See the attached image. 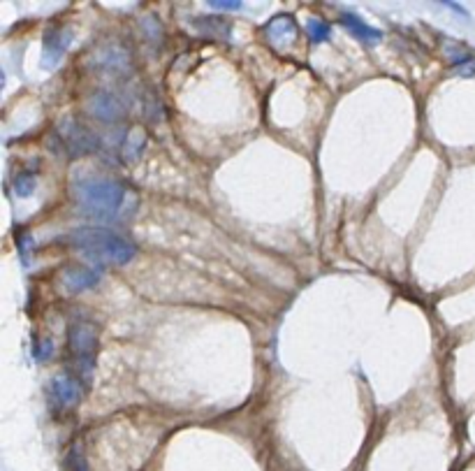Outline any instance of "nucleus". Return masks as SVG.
I'll list each match as a JSON object with an SVG mask.
<instances>
[{
    "label": "nucleus",
    "mask_w": 475,
    "mask_h": 471,
    "mask_svg": "<svg viewBox=\"0 0 475 471\" xmlns=\"http://www.w3.org/2000/svg\"><path fill=\"white\" fill-rule=\"evenodd\" d=\"M72 195L84 214L97 221H123L133 214L137 197L118 179L97 175H77L72 179Z\"/></svg>",
    "instance_id": "nucleus-1"
},
{
    "label": "nucleus",
    "mask_w": 475,
    "mask_h": 471,
    "mask_svg": "<svg viewBox=\"0 0 475 471\" xmlns=\"http://www.w3.org/2000/svg\"><path fill=\"white\" fill-rule=\"evenodd\" d=\"M72 244L82 251L86 260L93 263V267L100 269L104 265L130 263L137 254L133 242L107 228H79L72 232Z\"/></svg>",
    "instance_id": "nucleus-2"
},
{
    "label": "nucleus",
    "mask_w": 475,
    "mask_h": 471,
    "mask_svg": "<svg viewBox=\"0 0 475 471\" xmlns=\"http://www.w3.org/2000/svg\"><path fill=\"white\" fill-rule=\"evenodd\" d=\"M70 348L75 357L79 360V367H82L84 376L89 379L91 371H93L95 364V353H97V330L93 328V323L89 321H77L70 325Z\"/></svg>",
    "instance_id": "nucleus-3"
},
{
    "label": "nucleus",
    "mask_w": 475,
    "mask_h": 471,
    "mask_svg": "<svg viewBox=\"0 0 475 471\" xmlns=\"http://www.w3.org/2000/svg\"><path fill=\"white\" fill-rule=\"evenodd\" d=\"M58 135H61L63 147L70 151V156H86L97 149V139L91 130H86L77 121H63L58 125Z\"/></svg>",
    "instance_id": "nucleus-4"
},
{
    "label": "nucleus",
    "mask_w": 475,
    "mask_h": 471,
    "mask_svg": "<svg viewBox=\"0 0 475 471\" xmlns=\"http://www.w3.org/2000/svg\"><path fill=\"white\" fill-rule=\"evenodd\" d=\"M297 21L292 19V15H276L272 21L265 26V37L269 39V44L274 49H290L297 42Z\"/></svg>",
    "instance_id": "nucleus-5"
},
{
    "label": "nucleus",
    "mask_w": 475,
    "mask_h": 471,
    "mask_svg": "<svg viewBox=\"0 0 475 471\" xmlns=\"http://www.w3.org/2000/svg\"><path fill=\"white\" fill-rule=\"evenodd\" d=\"M70 42H72L70 30H61V28L47 30V35H44V44H42V68L54 70L56 65L63 61Z\"/></svg>",
    "instance_id": "nucleus-6"
},
{
    "label": "nucleus",
    "mask_w": 475,
    "mask_h": 471,
    "mask_svg": "<svg viewBox=\"0 0 475 471\" xmlns=\"http://www.w3.org/2000/svg\"><path fill=\"white\" fill-rule=\"evenodd\" d=\"M89 112L93 114L97 121L104 123H114L125 114V105L116 93L111 91H97L89 103Z\"/></svg>",
    "instance_id": "nucleus-7"
},
{
    "label": "nucleus",
    "mask_w": 475,
    "mask_h": 471,
    "mask_svg": "<svg viewBox=\"0 0 475 471\" xmlns=\"http://www.w3.org/2000/svg\"><path fill=\"white\" fill-rule=\"evenodd\" d=\"M100 267H70L63 272V286L68 293H82V290L95 288L100 283Z\"/></svg>",
    "instance_id": "nucleus-8"
},
{
    "label": "nucleus",
    "mask_w": 475,
    "mask_h": 471,
    "mask_svg": "<svg viewBox=\"0 0 475 471\" xmlns=\"http://www.w3.org/2000/svg\"><path fill=\"white\" fill-rule=\"evenodd\" d=\"M51 397H54V402L58 407H77L79 400H82V386H79L77 379H72V376H58V379L51 381Z\"/></svg>",
    "instance_id": "nucleus-9"
},
{
    "label": "nucleus",
    "mask_w": 475,
    "mask_h": 471,
    "mask_svg": "<svg viewBox=\"0 0 475 471\" xmlns=\"http://www.w3.org/2000/svg\"><path fill=\"white\" fill-rule=\"evenodd\" d=\"M341 21L355 37L364 39V42H369V44H378L382 39V30L369 26L364 19H362L360 15H355V12H341Z\"/></svg>",
    "instance_id": "nucleus-10"
},
{
    "label": "nucleus",
    "mask_w": 475,
    "mask_h": 471,
    "mask_svg": "<svg viewBox=\"0 0 475 471\" xmlns=\"http://www.w3.org/2000/svg\"><path fill=\"white\" fill-rule=\"evenodd\" d=\"M144 147H147V135L142 130H133V132H121V139H118V149H121V158L125 163H133L142 156Z\"/></svg>",
    "instance_id": "nucleus-11"
},
{
    "label": "nucleus",
    "mask_w": 475,
    "mask_h": 471,
    "mask_svg": "<svg viewBox=\"0 0 475 471\" xmlns=\"http://www.w3.org/2000/svg\"><path fill=\"white\" fill-rule=\"evenodd\" d=\"M128 54H125V49H118V46H111V49H104L100 51V56H97V68H102L104 72H111V75H123V72H128Z\"/></svg>",
    "instance_id": "nucleus-12"
},
{
    "label": "nucleus",
    "mask_w": 475,
    "mask_h": 471,
    "mask_svg": "<svg viewBox=\"0 0 475 471\" xmlns=\"http://www.w3.org/2000/svg\"><path fill=\"white\" fill-rule=\"evenodd\" d=\"M193 26L202 33V35H209V37H230V30H232L227 19H223L218 15L197 17L193 19Z\"/></svg>",
    "instance_id": "nucleus-13"
},
{
    "label": "nucleus",
    "mask_w": 475,
    "mask_h": 471,
    "mask_svg": "<svg viewBox=\"0 0 475 471\" xmlns=\"http://www.w3.org/2000/svg\"><path fill=\"white\" fill-rule=\"evenodd\" d=\"M306 33H308V39H311L313 44H322L332 37V26H329L327 21H322V19H308Z\"/></svg>",
    "instance_id": "nucleus-14"
},
{
    "label": "nucleus",
    "mask_w": 475,
    "mask_h": 471,
    "mask_svg": "<svg viewBox=\"0 0 475 471\" xmlns=\"http://www.w3.org/2000/svg\"><path fill=\"white\" fill-rule=\"evenodd\" d=\"M32 188H35V172H30V170L19 172L15 179V193L19 197H28L32 193Z\"/></svg>",
    "instance_id": "nucleus-15"
},
{
    "label": "nucleus",
    "mask_w": 475,
    "mask_h": 471,
    "mask_svg": "<svg viewBox=\"0 0 475 471\" xmlns=\"http://www.w3.org/2000/svg\"><path fill=\"white\" fill-rule=\"evenodd\" d=\"M209 8L221 10V12H236V10H241L243 5L236 3V0H211Z\"/></svg>",
    "instance_id": "nucleus-16"
},
{
    "label": "nucleus",
    "mask_w": 475,
    "mask_h": 471,
    "mask_svg": "<svg viewBox=\"0 0 475 471\" xmlns=\"http://www.w3.org/2000/svg\"><path fill=\"white\" fill-rule=\"evenodd\" d=\"M70 469L72 471H89V467H86V460L79 455V450H72V453H70Z\"/></svg>",
    "instance_id": "nucleus-17"
},
{
    "label": "nucleus",
    "mask_w": 475,
    "mask_h": 471,
    "mask_svg": "<svg viewBox=\"0 0 475 471\" xmlns=\"http://www.w3.org/2000/svg\"><path fill=\"white\" fill-rule=\"evenodd\" d=\"M49 355H51V341H44L42 346H39V350H35V357L37 360H47Z\"/></svg>",
    "instance_id": "nucleus-18"
},
{
    "label": "nucleus",
    "mask_w": 475,
    "mask_h": 471,
    "mask_svg": "<svg viewBox=\"0 0 475 471\" xmlns=\"http://www.w3.org/2000/svg\"><path fill=\"white\" fill-rule=\"evenodd\" d=\"M447 5V8H450V10H454V12H459V17H468V12L464 10V8H459V5L457 3H445Z\"/></svg>",
    "instance_id": "nucleus-19"
}]
</instances>
